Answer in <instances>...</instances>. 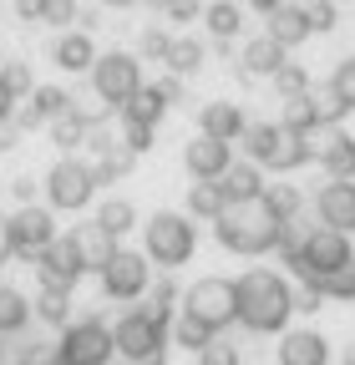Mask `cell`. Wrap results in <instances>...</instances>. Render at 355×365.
I'll use <instances>...</instances> for the list:
<instances>
[{
    "instance_id": "6da1fadb",
    "label": "cell",
    "mask_w": 355,
    "mask_h": 365,
    "mask_svg": "<svg viewBox=\"0 0 355 365\" xmlns=\"http://www.w3.org/2000/svg\"><path fill=\"white\" fill-rule=\"evenodd\" d=\"M279 249H284V259L294 264V274H299L304 284H325V279H335L340 269L355 264V254H350V234H340V228H325V223H320V228H309V234H299L294 218H289Z\"/></svg>"
},
{
    "instance_id": "7a4b0ae2",
    "label": "cell",
    "mask_w": 355,
    "mask_h": 365,
    "mask_svg": "<svg viewBox=\"0 0 355 365\" xmlns=\"http://www.w3.org/2000/svg\"><path fill=\"white\" fill-rule=\"evenodd\" d=\"M213 239L224 244L229 254H269L279 249L284 239V218L264 203V198H249V203H229L224 213L213 218Z\"/></svg>"
},
{
    "instance_id": "3957f363",
    "label": "cell",
    "mask_w": 355,
    "mask_h": 365,
    "mask_svg": "<svg viewBox=\"0 0 355 365\" xmlns=\"http://www.w3.org/2000/svg\"><path fill=\"white\" fill-rule=\"evenodd\" d=\"M234 294H239V319L254 330V335H279L294 314V289L279 279L274 269H249L234 279Z\"/></svg>"
},
{
    "instance_id": "277c9868",
    "label": "cell",
    "mask_w": 355,
    "mask_h": 365,
    "mask_svg": "<svg viewBox=\"0 0 355 365\" xmlns=\"http://www.w3.org/2000/svg\"><path fill=\"white\" fill-rule=\"evenodd\" d=\"M244 153L259 168L289 173V168H304L309 158H315V143H309V132L284 127V122H249L244 127Z\"/></svg>"
},
{
    "instance_id": "5b68a950",
    "label": "cell",
    "mask_w": 355,
    "mask_h": 365,
    "mask_svg": "<svg viewBox=\"0 0 355 365\" xmlns=\"http://www.w3.org/2000/svg\"><path fill=\"white\" fill-rule=\"evenodd\" d=\"M143 239H148V259L163 264V269H178L188 264L193 249H198V228L188 213H173V208H158L148 223H143Z\"/></svg>"
},
{
    "instance_id": "8992f818",
    "label": "cell",
    "mask_w": 355,
    "mask_h": 365,
    "mask_svg": "<svg viewBox=\"0 0 355 365\" xmlns=\"http://www.w3.org/2000/svg\"><path fill=\"white\" fill-rule=\"evenodd\" d=\"M168 319H173V314H158L153 304H148V309H132V314H122L117 325H112V345H117L122 360H132V365L163 360V350H168Z\"/></svg>"
},
{
    "instance_id": "52a82bcc",
    "label": "cell",
    "mask_w": 355,
    "mask_h": 365,
    "mask_svg": "<svg viewBox=\"0 0 355 365\" xmlns=\"http://www.w3.org/2000/svg\"><path fill=\"white\" fill-rule=\"evenodd\" d=\"M183 314L203 319V325L218 335L229 330L239 319V294H234V279H218V274H208V279H198L188 294H183Z\"/></svg>"
},
{
    "instance_id": "ba28073f",
    "label": "cell",
    "mask_w": 355,
    "mask_h": 365,
    "mask_svg": "<svg viewBox=\"0 0 355 365\" xmlns=\"http://www.w3.org/2000/svg\"><path fill=\"white\" fill-rule=\"evenodd\" d=\"M112 330L102 319H81V325H61L56 340V365H107L112 360Z\"/></svg>"
},
{
    "instance_id": "9c48e42d",
    "label": "cell",
    "mask_w": 355,
    "mask_h": 365,
    "mask_svg": "<svg viewBox=\"0 0 355 365\" xmlns=\"http://www.w3.org/2000/svg\"><path fill=\"white\" fill-rule=\"evenodd\" d=\"M92 86H97V97L107 107H122L132 91L143 86V61L132 51H107V56L92 61Z\"/></svg>"
},
{
    "instance_id": "30bf717a",
    "label": "cell",
    "mask_w": 355,
    "mask_h": 365,
    "mask_svg": "<svg viewBox=\"0 0 355 365\" xmlns=\"http://www.w3.org/2000/svg\"><path fill=\"white\" fill-rule=\"evenodd\" d=\"M92 193H97V178H92V163H81V158H61V163L46 173V198H51V208L76 213V208L92 203Z\"/></svg>"
},
{
    "instance_id": "8fae6325",
    "label": "cell",
    "mask_w": 355,
    "mask_h": 365,
    "mask_svg": "<svg viewBox=\"0 0 355 365\" xmlns=\"http://www.w3.org/2000/svg\"><path fill=\"white\" fill-rule=\"evenodd\" d=\"M102 274V289H107V299H138L143 289H148V254H138V249H112V259L97 269Z\"/></svg>"
},
{
    "instance_id": "7c38bea8",
    "label": "cell",
    "mask_w": 355,
    "mask_h": 365,
    "mask_svg": "<svg viewBox=\"0 0 355 365\" xmlns=\"http://www.w3.org/2000/svg\"><path fill=\"white\" fill-rule=\"evenodd\" d=\"M56 239V218H51V208H36V203H26L21 213H11L6 218V244H11V254H41Z\"/></svg>"
},
{
    "instance_id": "4fadbf2b",
    "label": "cell",
    "mask_w": 355,
    "mask_h": 365,
    "mask_svg": "<svg viewBox=\"0 0 355 365\" xmlns=\"http://www.w3.org/2000/svg\"><path fill=\"white\" fill-rule=\"evenodd\" d=\"M36 274H41V284H61V289H71V284L81 279L86 264H81V254H76L71 234H66V239H51L46 249L36 254Z\"/></svg>"
},
{
    "instance_id": "5bb4252c",
    "label": "cell",
    "mask_w": 355,
    "mask_h": 365,
    "mask_svg": "<svg viewBox=\"0 0 355 365\" xmlns=\"http://www.w3.org/2000/svg\"><path fill=\"white\" fill-rule=\"evenodd\" d=\"M315 213L325 228H340V234H355V178H330L320 198H315Z\"/></svg>"
},
{
    "instance_id": "9a60e30c",
    "label": "cell",
    "mask_w": 355,
    "mask_h": 365,
    "mask_svg": "<svg viewBox=\"0 0 355 365\" xmlns=\"http://www.w3.org/2000/svg\"><path fill=\"white\" fill-rule=\"evenodd\" d=\"M229 163H234V143H224V137L198 132L193 143L183 148V168H188L193 178H224V173H229Z\"/></svg>"
},
{
    "instance_id": "2e32d148",
    "label": "cell",
    "mask_w": 355,
    "mask_h": 365,
    "mask_svg": "<svg viewBox=\"0 0 355 365\" xmlns=\"http://www.w3.org/2000/svg\"><path fill=\"white\" fill-rule=\"evenodd\" d=\"M279 365H330V340L320 330H289L279 340Z\"/></svg>"
},
{
    "instance_id": "e0dca14e",
    "label": "cell",
    "mask_w": 355,
    "mask_h": 365,
    "mask_svg": "<svg viewBox=\"0 0 355 365\" xmlns=\"http://www.w3.org/2000/svg\"><path fill=\"white\" fill-rule=\"evenodd\" d=\"M315 163L330 178H355V137L340 127H325V143H315Z\"/></svg>"
},
{
    "instance_id": "ac0fdd59",
    "label": "cell",
    "mask_w": 355,
    "mask_h": 365,
    "mask_svg": "<svg viewBox=\"0 0 355 365\" xmlns=\"http://www.w3.org/2000/svg\"><path fill=\"white\" fill-rule=\"evenodd\" d=\"M218 188H224L229 203H249V198H264V168L259 163H229V173L218 178Z\"/></svg>"
},
{
    "instance_id": "d6986e66",
    "label": "cell",
    "mask_w": 355,
    "mask_h": 365,
    "mask_svg": "<svg viewBox=\"0 0 355 365\" xmlns=\"http://www.w3.org/2000/svg\"><path fill=\"white\" fill-rule=\"evenodd\" d=\"M244 112H239V102H208L203 112H198V132H208V137H224V143H239L244 137Z\"/></svg>"
},
{
    "instance_id": "ffe728a7",
    "label": "cell",
    "mask_w": 355,
    "mask_h": 365,
    "mask_svg": "<svg viewBox=\"0 0 355 365\" xmlns=\"http://www.w3.org/2000/svg\"><path fill=\"white\" fill-rule=\"evenodd\" d=\"M71 107V97L61 86H36L31 97H26V112H21V127H51L61 112Z\"/></svg>"
},
{
    "instance_id": "44dd1931",
    "label": "cell",
    "mask_w": 355,
    "mask_h": 365,
    "mask_svg": "<svg viewBox=\"0 0 355 365\" xmlns=\"http://www.w3.org/2000/svg\"><path fill=\"white\" fill-rule=\"evenodd\" d=\"M264 36H274L284 51H289V46H299V41H309V36H315V31H309V11L284 0L279 11H269V31H264Z\"/></svg>"
},
{
    "instance_id": "7402d4cb",
    "label": "cell",
    "mask_w": 355,
    "mask_h": 365,
    "mask_svg": "<svg viewBox=\"0 0 355 365\" xmlns=\"http://www.w3.org/2000/svg\"><path fill=\"white\" fill-rule=\"evenodd\" d=\"M71 244H76V254H81V264H86V274L92 269H102L107 259H112V249H117V239L107 234L102 223H81L76 234H71Z\"/></svg>"
},
{
    "instance_id": "603a6c76",
    "label": "cell",
    "mask_w": 355,
    "mask_h": 365,
    "mask_svg": "<svg viewBox=\"0 0 355 365\" xmlns=\"http://www.w3.org/2000/svg\"><path fill=\"white\" fill-rule=\"evenodd\" d=\"M168 107H173V102H168V91H163V86H138V91H132V97H127L117 112H122V117H132V122L158 127V122L168 117Z\"/></svg>"
},
{
    "instance_id": "cb8c5ba5",
    "label": "cell",
    "mask_w": 355,
    "mask_h": 365,
    "mask_svg": "<svg viewBox=\"0 0 355 365\" xmlns=\"http://www.w3.org/2000/svg\"><path fill=\"white\" fill-rule=\"evenodd\" d=\"M92 153H97V163H92V178H97V182H117V178H127L132 153H127L122 143H112V137H92Z\"/></svg>"
},
{
    "instance_id": "d4e9b609",
    "label": "cell",
    "mask_w": 355,
    "mask_h": 365,
    "mask_svg": "<svg viewBox=\"0 0 355 365\" xmlns=\"http://www.w3.org/2000/svg\"><path fill=\"white\" fill-rule=\"evenodd\" d=\"M284 66V46L274 36H254L244 46V76H274Z\"/></svg>"
},
{
    "instance_id": "484cf974",
    "label": "cell",
    "mask_w": 355,
    "mask_h": 365,
    "mask_svg": "<svg viewBox=\"0 0 355 365\" xmlns=\"http://www.w3.org/2000/svg\"><path fill=\"white\" fill-rule=\"evenodd\" d=\"M56 66L61 71H92V61H97V46H92V36L86 31H66L61 41H56Z\"/></svg>"
},
{
    "instance_id": "4316f807",
    "label": "cell",
    "mask_w": 355,
    "mask_h": 365,
    "mask_svg": "<svg viewBox=\"0 0 355 365\" xmlns=\"http://www.w3.org/2000/svg\"><path fill=\"white\" fill-rule=\"evenodd\" d=\"M304 97H309V112H315V127H340L345 117H350V107H345V97H340V91L325 81V86H315V81H309V91H304Z\"/></svg>"
},
{
    "instance_id": "83f0119b",
    "label": "cell",
    "mask_w": 355,
    "mask_h": 365,
    "mask_svg": "<svg viewBox=\"0 0 355 365\" xmlns=\"http://www.w3.org/2000/svg\"><path fill=\"white\" fill-rule=\"evenodd\" d=\"M92 122H97L92 112H81V107H66V112L51 122V137H56V148H61V153L81 148V143H86V132H92Z\"/></svg>"
},
{
    "instance_id": "f1b7e54d",
    "label": "cell",
    "mask_w": 355,
    "mask_h": 365,
    "mask_svg": "<svg viewBox=\"0 0 355 365\" xmlns=\"http://www.w3.org/2000/svg\"><path fill=\"white\" fill-rule=\"evenodd\" d=\"M229 208V198H224V188H218V178H198L193 188H188V218H218Z\"/></svg>"
},
{
    "instance_id": "f546056e",
    "label": "cell",
    "mask_w": 355,
    "mask_h": 365,
    "mask_svg": "<svg viewBox=\"0 0 355 365\" xmlns=\"http://www.w3.org/2000/svg\"><path fill=\"white\" fill-rule=\"evenodd\" d=\"M203 26L218 36V41H234L244 31V11L234 6V0H213V6H203Z\"/></svg>"
},
{
    "instance_id": "4dcf8cb0",
    "label": "cell",
    "mask_w": 355,
    "mask_h": 365,
    "mask_svg": "<svg viewBox=\"0 0 355 365\" xmlns=\"http://www.w3.org/2000/svg\"><path fill=\"white\" fill-rule=\"evenodd\" d=\"M163 61H168L178 76H193V71L203 66V41H193V36H178V41H168Z\"/></svg>"
},
{
    "instance_id": "1f68e13d",
    "label": "cell",
    "mask_w": 355,
    "mask_h": 365,
    "mask_svg": "<svg viewBox=\"0 0 355 365\" xmlns=\"http://www.w3.org/2000/svg\"><path fill=\"white\" fill-rule=\"evenodd\" d=\"M26 319H31L26 294H21V289H11V284H0V335H16V330H26Z\"/></svg>"
},
{
    "instance_id": "d6a6232c",
    "label": "cell",
    "mask_w": 355,
    "mask_h": 365,
    "mask_svg": "<svg viewBox=\"0 0 355 365\" xmlns=\"http://www.w3.org/2000/svg\"><path fill=\"white\" fill-rule=\"evenodd\" d=\"M97 223L107 228V234H112V239H122V234H127V228H138V208H132L127 198H107V203L97 208Z\"/></svg>"
},
{
    "instance_id": "836d02e7",
    "label": "cell",
    "mask_w": 355,
    "mask_h": 365,
    "mask_svg": "<svg viewBox=\"0 0 355 365\" xmlns=\"http://www.w3.org/2000/svg\"><path fill=\"white\" fill-rule=\"evenodd\" d=\"M66 309H71V289H61V284H41L36 314L46 319V325H66Z\"/></svg>"
},
{
    "instance_id": "e575fe53",
    "label": "cell",
    "mask_w": 355,
    "mask_h": 365,
    "mask_svg": "<svg viewBox=\"0 0 355 365\" xmlns=\"http://www.w3.org/2000/svg\"><path fill=\"white\" fill-rule=\"evenodd\" d=\"M269 81H274V91H279L284 102H289V97H304V91H309V71H304L299 61H284Z\"/></svg>"
},
{
    "instance_id": "d590c367",
    "label": "cell",
    "mask_w": 355,
    "mask_h": 365,
    "mask_svg": "<svg viewBox=\"0 0 355 365\" xmlns=\"http://www.w3.org/2000/svg\"><path fill=\"white\" fill-rule=\"evenodd\" d=\"M264 203H269L284 223L299 213V188H289V182H269V188H264Z\"/></svg>"
},
{
    "instance_id": "8d00e7d4",
    "label": "cell",
    "mask_w": 355,
    "mask_h": 365,
    "mask_svg": "<svg viewBox=\"0 0 355 365\" xmlns=\"http://www.w3.org/2000/svg\"><path fill=\"white\" fill-rule=\"evenodd\" d=\"M173 335H178V345H188V350H203V345L213 340V330L203 325V319H193V314H183V319H178V325H173Z\"/></svg>"
},
{
    "instance_id": "74e56055",
    "label": "cell",
    "mask_w": 355,
    "mask_h": 365,
    "mask_svg": "<svg viewBox=\"0 0 355 365\" xmlns=\"http://www.w3.org/2000/svg\"><path fill=\"white\" fill-rule=\"evenodd\" d=\"M0 81H6L11 97H31V91H36V81H31V66H26V61H6V66H0Z\"/></svg>"
},
{
    "instance_id": "f35d334b",
    "label": "cell",
    "mask_w": 355,
    "mask_h": 365,
    "mask_svg": "<svg viewBox=\"0 0 355 365\" xmlns=\"http://www.w3.org/2000/svg\"><path fill=\"white\" fill-rule=\"evenodd\" d=\"M122 148H127L132 158H143V153L153 148V127H148V122H132V117H122Z\"/></svg>"
},
{
    "instance_id": "ab89813d",
    "label": "cell",
    "mask_w": 355,
    "mask_h": 365,
    "mask_svg": "<svg viewBox=\"0 0 355 365\" xmlns=\"http://www.w3.org/2000/svg\"><path fill=\"white\" fill-rule=\"evenodd\" d=\"M76 16V0H41V26H71Z\"/></svg>"
},
{
    "instance_id": "60d3db41",
    "label": "cell",
    "mask_w": 355,
    "mask_h": 365,
    "mask_svg": "<svg viewBox=\"0 0 355 365\" xmlns=\"http://www.w3.org/2000/svg\"><path fill=\"white\" fill-rule=\"evenodd\" d=\"M284 127L320 132V127H315V112H309V97H289V102H284Z\"/></svg>"
},
{
    "instance_id": "b9f144b4",
    "label": "cell",
    "mask_w": 355,
    "mask_h": 365,
    "mask_svg": "<svg viewBox=\"0 0 355 365\" xmlns=\"http://www.w3.org/2000/svg\"><path fill=\"white\" fill-rule=\"evenodd\" d=\"M198 365H239V350H234L229 340H218V335H213V340L198 350Z\"/></svg>"
},
{
    "instance_id": "7bdbcfd3",
    "label": "cell",
    "mask_w": 355,
    "mask_h": 365,
    "mask_svg": "<svg viewBox=\"0 0 355 365\" xmlns=\"http://www.w3.org/2000/svg\"><path fill=\"white\" fill-rule=\"evenodd\" d=\"M330 86L340 91V97H345V107L355 112V56H345V61L335 66V76H330Z\"/></svg>"
},
{
    "instance_id": "ee69618b",
    "label": "cell",
    "mask_w": 355,
    "mask_h": 365,
    "mask_svg": "<svg viewBox=\"0 0 355 365\" xmlns=\"http://www.w3.org/2000/svg\"><path fill=\"white\" fill-rule=\"evenodd\" d=\"M309 31L315 36H325V31H335V0H309Z\"/></svg>"
},
{
    "instance_id": "f6af8a7d",
    "label": "cell",
    "mask_w": 355,
    "mask_h": 365,
    "mask_svg": "<svg viewBox=\"0 0 355 365\" xmlns=\"http://www.w3.org/2000/svg\"><path fill=\"white\" fill-rule=\"evenodd\" d=\"M153 6H158L168 21H193V16H203V0H153Z\"/></svg>"
},
{
    "instance_id": "bcb514c9",
    "label": "cell",
    "mask_w": 355,
    "mask_h": 365,
    "mask_svg": "<svg viewBox=\"0 0 355 365\" xmlns=\"http://www.w3.org/2000/svg\"><path fill=\"white\" fill-rule=\"evenodd\" d=\"M320 289H325L330 299H355V264H350V269H340L335 279H325Z\"/></svg>"
},
{
    "instance_id": "7dc6e473",
    "label": "cell",
    "mask_w": 355,
    "mask_h": 365,
    "mask_svg": "<svg viewBox=\"0 0 355 365\" xmlns=\"http://www.w3.org/2000/svg\"><path fill=\"white\" fill-rule=\"evenodd\" d=\"M320 304H325V289H320V284H304V289L294 294V309H320Z\"/></svg>"
},
{
    "instance_id": "c3c4849f",
    "label": "cell",
    "mask_w": 355,
    "mask_h": 365,
    "mask_svg": "<svg viewBox=\"0 0 355 365\" xmlns=\"http://www.w3.org/2000/svg\"><path fill=\"white\" fill-rule=\"evenodd\" d=\"M168 41H173V36H163V31H148V36H143V51H148V56H163V51H168Z\"/></svg>"
},
{
    "instance_id": "681fc988",
    "label": "cell",
    "mask_w": 355,
    "mask_h": 365,
    "mask_svg": "<svg viewBox=\"0 0 355 365\" xmlns=\"http://www.w3.org/2000/svg\"><path fill=\"white\" fill-rule=\"evenodd\" d=\"M16 117V97H11V91H6V81H0V127H6Z\"/></svg>"
},
{
    "instance_id": "f907efd6",
    "label": "cell",
    "mask_w": 355,
    "mask_h": 365,
    "mask_svg": "<svg viewBox=\"0 0 355 365\" xmlns=\"http://www.w3.org/2000/svg\"><path fill=\"white\" fill-rule=\"evenodd\" d=\"M16 11H21L26 21H41V0H16Z\"/></svg>"
},
{
    "instance_id": "816d5d0a",
    "label": "cell",
    "mask_w": 355,
    "mask_h": 365,
    "mask_svg": "<svg viewBox=\"0 0 355 365\" xmlns=\"http://www.w3.org/2000/svg\"><path fill=\"white\" fill-rule=\"evenodd\" d=\"M249 6H254L259 16H269V11H279V6H284V0H249Z\"/></svg>"
},
{
    "instance_id": "f5cc1de1",
    "label": "cell",
    "mask_w": 355,
    "mask_h": 365,
    "mask_svg": "<svg viewBox=\"0 0 355 365\" xmlns=\"http://www.w3.org/2000/svg\"><path fill=\"white\" fill-rule=\"evenodd\" d=\"M11 148H16V132H11V127H0V153H11Z\"/></svg>"
},
{
    "instance_id": "db71d44e",
    "label": "cell",
    "mask_w": 355,
    "mask_h": 365,
    "mask_svg": "<svg viewBox=\"0 0 355 365\" xmlns=\"http://www.w3.org/2000/svg\"><path fill=\"white\" fill-rule=\"evenodd\" d=\"M11 259V244H6V223H0V264Z\"/></svg>"
},
{
    "instance_id": "11a10c76",
    "label": "cell",
    "mask_w": 355,
    "mask_h": 365,
    "mask_svg": "<svg viewBox=\"0 0 355 365\" xmlns=\"http://www.w3.org/2000/svg\"><path fill=\"white\" fill-rule=\"evenodd\" d=\"M340 360H345V365H355V340L345 345V355H340Z\"/></svg>"
},
{
    "instance_id": "9f6ffc18",
    "label": "cell",
    "mask_w": 355,
    "mask_h": 365,
    "mask_svg": "<svg viewBox=\"0 0 355 365\" xmlns=\"http://www.w3.org/2000/svg\"><path fill=\"white\" fill-rule=\"evenodd\" d=\"M107 6H117V11H127V6H138V0H107Z\"/></svg>"
}]
</instances>
